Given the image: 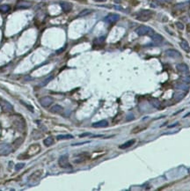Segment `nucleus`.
<instances>
[{
  "label": "nucleus",
  "instance_id": "nucleus-1",
  "mask_svg": "<svg viewBox=\"0 0 190 191\" xmlns=\"http://www.w3.org/2000/svg\"><path fill=\"white\" fill-rule=\"evenodd\" d=\"M40 151H41L40 144L39 143H34V144L29 146V148L27 149V151H26V152L25 154L19 156V159H20V160H27V159L38 154Z\"/></svg>",
  "mask_w": 190,
  "mask_h": 191
},
{
  "label": "nucleus",
  "instance_id": "nucleus-2",
  "mask_svg": "<svg viewBox=\"0 0 190 191\" xmlns=\"http://www.w3.org/2000/svg\"><path fill=\"white\" fill-rule=\"evenodd\" d=\"M42 176V170H37L35 171L34 173H33L32 174L29 175V177L27 178V182L30 186H34V185H36L41 178Z\"/></svg>",
  "mask_w": 190,
  "mask_h": 191
},
{
  "label": "nucleus",
  "instance_id": "nucleus-3",
  "mask_svg": "<svg viewBox=\"0 0 190 191\" xmlns=\"http://www.w3.org/2000/svg\"><path fill=\"white\" fill-rule=\"evenodd\" d=\"M136 33L140 35V36H143V35H150L151 36L154 34V31L151 27L147 26H140L136 29Z\"/></svg>",
  "mask_w": 190,
  "mask_h": 191
},
{
  "label": "nucleus",
  "instance_id": "nucleus-4",
  "mask_svg": "<svg viewBox=\"0 0 190 191\" xmlns=\"http://www.w3.org/2000/svg\"><path fill=\"white\" fill-rule=\"evenodd\" d=\"M153 12L151 10H142L137 13V19L141 21H147L152 17Z\"/></svg>",
  "mask_w": 190,
  "mask_h": 191
},
{
  "label": "nucleus",
  "instance_id": "nucleus-5",
  "mask_svg": "<svg viewBox=\"0 0 190 191\" xmlns=\"http://www.w3.org/2000/svg\"><path fill=\"white\" fill-rule=\"evenodd\" d=\"M58 165H59V167L64 168V169L71 168V165L69 162L68 155H62L58 160Z\"/></svg>",
  "mask_w": 190,
  "mask_h": 191
},
{
  "label": "nucleus",
  "instance_id": "nucleus-6",
  "mask_svg": "<svg viewBox=\"0 0 190 191\" xmlns=\"http://www.w3.org/2000/svg\"><path fill=\"white\" fill-rule=\"evenodd\" d=\"M12 151V147L8 143H2L0 144V155L6 156Z\"/></svg>",
  "mask_w": 190,
  "mask_h": 191
},
{
  "label": "nucleus",
  "instance_id": "nucleus-7",
  "mask_svg": "<svg viewBox=\"0 0 190 191\" xmlns=\"http://www.w3.org/2000/svg\"><path fill=\"white\" fill-rule=\"evenodd\" d=\"M39 101L43 108H48L52 105V103L54 102V100L50 96H45L41 98Z\"/></svg>",
  "mask_w": 190,
  "mask_h": 191
},
{
  "label": "nucleus",
  "instance_id": "nucleus-8",
  "mask_svg": "<svg viewBox=\"0 0 190 191\" xmlns=\"http://www.w3.org/2000/svg\"><path fill=\"white\" fill-rule=\"evenodd\" d=\"M119 19H120V15L116 14V13H110L108 14L107 16L105 17L104 20L107 23H115L116 21H118Z\"/></svg>",
  "mask_w": 190,
  "mask_h": 191
},
{
  "label": "nucleus",
  "instance_id": "nucleus-9",
  "mask_svg": "<svg viewBox=\"0 0 190 191\" xmlns=\"http://www.w3.org/2000/svg\"><path fill=\"white\" fill-rule=\"evenodd\" d=\"M166 54L167 56L172 57V58H180L181 57V54L176 50V49H167L166 51Z\"/></svg>",
  "mask_w": 190,
  "mask_h": 191
},
{
  "label": "nucleus",
  "instance_id": "nucleus-10",
  "mask_svg": "<svg viewBox=\"0 0 190 191\" xmlns=\"http://www.w3.org/2000/svg\"><path fill=\"white\" fill-rule=\"evenodd\" d=\"M176 69L179 71L180 72H181V73H183V74H185V75H188V74H189V66L186 64H178L177 65H176Z\"/></svg>",
  "mask_w": 190,
  "mask_h": 191
},
{
  "label": "nucleus",
  "instance_id": "nucleus-11",
  "mask_svg": "<svg viewBox=\"0 0 190 191\" xmlns=\"http://www.w3.org/2000/svg\"><path fill=\"white\" fill-rule=\"evenodd\" d=\"M0 105L2 107V109L5 112H11L13 110V107L6 100H1L0 101Z\"/></svg>",
  "mask_w": 190,
  "mask_h": 191
},
{
  "label": "nucleus",
  "instance_id": "nucleus-12",
  "mask_svg": "<svg viewBox=\"0 0 190 191\" xmlns=\"http://www.w3.org/2000/svg\"><path fill=\"white\" fill-rule=\"evenodd\" d=\"M60 6H61L62 10L64 12H71V9H72V4L69 2H61Z\"/></svg>",
  "mask_w": 190,
  "mask_h": 191
},
{
  "label": "nucleus",
  "instance_id": "nucleus-13",
  "mask_svg": "<svg viewBox=\"0 0 190 191\" xmlns=\"http://www.w3.org/2000/svg\"><path fill=\"white\" fill-rule=\"evenodd\" d=\"M32 6V3L28 1H20L17 4L18 9H28Z\"/></svg>",
  "mask_w": 190,
  "mask_h": 191
},
{
  "label": "nucleus",
  "instance_id": "nucleus-14",
  "mask_svg": "<svg viewBox=\"0 0 190 191\" xmlns=\"http://www.w3.org/2000/svg\"><path fill=\"white\" fill-rule=\"evenodd\" d=\"M93 128H106L108 126V122L106 120H101L99 121H96L94 123H93Z\"/></svg>",
  "mask_w": 190,
  "mask_h": 191
},
{
  "label": "nucleus",
  "instance_id": "nucleus-15",
  "mask_svg": "<svg viewBox=\"0 0 190 191\" xmlns=\"http://www.w3.org/2000/svg\"><path fill=\"white\" fill-rule=\"evenodd\" d=\"M151 37V40H152L154 42H156V43H161V42L164 41V37H163L161 34H157V33H156V34L154 33Z\"/></svg>",
  "mask_w": 190,
  "mask_h": 191
},
{
  "label": "nucleus",
  "instance_id": "nucleus-16",
  "mask_svg": "<svg viewBox=\"0 0 190 191\" xmlns=\"http://www.w3.org/2000/svg\"><path fill=\"white\" fill-rule=\"evenodd\" d=\"M63 111H64V108L60 105H55L50 109V112L54 114H61Z\"/></svg>",
  "mask_w": 190,
  "mask_h": 191
},
{
  "label": "nucleus",
  "instance_id": "nucleus-17",
  "mask_svg": "<svg viewBox=\"0 0 190 191\" xmlns=\"http://www.w3.org/2000/svg\"><path fill=\"white\" fill-rule=\"evenodd\" d=\"M135 143H136V139H131V140H129V141L125 142L124 143L121 144V145L119 146V148H120V149H127V148L131 147Z\"/></svg>",
  "mask_w": 190,
  "mask_h": 191
},
{
  "label": "nucleus",
  "instance_id": "nucleus-18",
  "mask_svg": "<svg viewBox=\"0 0 190 191\" xmlns=\"http://www.w3.org/2000/svg\"><path fill=\"white\" fill-rule=\"evenodd\" d=\"M180 45L181 48H182V49H183L185 52H187V53H189L190 52V46H189V42H188L187 41H185V40L181 41V42H180Z\"/></svg>",
  "mask_w": 190,
  "mask_h": 191
},
{
  "label": "nucleus",
  "instance_id": "nucleus-19",
  "mask_svg": "<svg viewBox=\"0 0 190 191\" xmlns=\"http://www.w3.org/2000/svg\"><path fill=\"white\" fill-rule=\"evenodd\" d=\"M92 12H93V10H90V9H85V10L81 11V12L78 13L77 17H79V18H81V17H86V16H87V15L91 14Z\"/></svg>",
  "mask_w": 190,
  "mask_h": 191
},
{
  "label": "nucleus",
  "instance_id": "nucleus-20",
  "mask_svg": "<svg viewBox=\"0 0 190 191\" xmlns=\"http://www.w3.org/2000/svg\"><path fill=\"white\" fill-rule=\"evenodd\" d=\"M185 94L186 93L184 92H181V93H177V94H174V96H173V99L176 100V101H180L184 97H185Z\"/></svg>",
  "mask_w": 190,
  "mask_h": 191
},
{
  "label": "nucleus",
  "instance_id": "nucleus-21",
  "mask_svg": "<svg viewBox=\"0 0 190 191\" xmlns=\"http://www.w3.org/2000/svg\"><path fill=\"white\" fill-rule=\"evenodd\" d=\"M74 137L70 134H66V135H58L56 137L57 140H64V139H72Z\"/></svg>",
  "mask_w": 190,
  "mask_h": 191
},
{
  "label": "nucleus",
  "instance_id": "nucleus-22",
  "mask_svg": "<svg viewBox=\"0 0 190 191\" xmlns=\"http://www.w3.org/2000/svg\"><path fill=\"white\" fill-rule=\"evenodd\" d=\"M54 138H51V137H48L47 138H45L44 140H43V143L45 144V146H51V145H53L54 144Z\"/></svg>",
  "mask_w": 190,
  "mask_h": 191
},
{
  "label": "nucleus",
  "instance_id": "nucleus-23",
  "mask_svg": "<svg viewBox=\"0 0 190 191\" xmlns=\"http://www.w3.org/2000/svg\"><path fill=\"white\" fill-rule=\"evenodd\" d=\"M32 136H33V138H34V139H39V138H41L43 135L41 133V131L37 130H34L32 132Z\"/></svg>",
  "mask_w": 190,
  "mask_h": 191
},
{
  "label": "nucleus",
  "instance_id": "nucleus-24",
  "mask_svg": "<svg viewBox=\"0 0 190 191\" xmlns=\"http://www.w3.org/2000/svg\"><path fill=\"white\" fill-rule=\"evenodd\" d=\"M10 10H11V6L8 5V4H2V5H0V12H3V13L8 12Z\"/></svg>",
  "mask_w": 190,
  "mask_h": 191
},
{
  "label": "nucleus",
  "instance_id": "nucleus-25",
  "mask_svg": "<svg viewBox=\"0 0 190 191\" xmlns=\"http://www.w3.org/2000/svg\"><path fill=\"white\" fill-rule=\"evenodd\" d=\"M24 139L22 138H18L13 143H12V145L15 147V148H18L19 146H20L21 144H22V143H23Z\"/></svg>",
  "mask_w": 190,
  "mask_h": 191
},
{
  "label": "nucleus",
  "instance_id": "nucleus-26",
  "mask_svg": "<svg viewBox=\"0 0 190 191\" xmlns=\"http://www.w3.org/2000/svg\"><path fill=\"white\" fill-rule=\"evenodd\" d=\"M180 79H181V81H182L183 83L190 84V75L189 74H188V75L184 76V77H181V78H180Z\"/></svg>",
  "mask_w": 190,
  "mask_h": 191
},
{
  "label": "nucleus",
  "instance_id": "nucleus-27",
  "mask_svg": "<svg viewBox=\"0 0 190 191\" xmlns=\"http://www.w3.org/2000/svg\"><path fill=\"white\" fill-rule=\"evenodd\" d=\"M52 79H53V77H52V76L48 77V78H46V79H45V80H44V81H43V82H42L41 85H40V86H46L50 80H52Z\"/></svg>",
  "mask_w": 190,
  "mask_h": 191
},
{
  "label": "nucleus",
  "instance_id": "nucleus-28",
  "mask_svg": "<svg viewBox=\"0 0 190 191\" xmlns=\"http://www.w3.org/2000/svg\"><path fill=\"white\" fill-rule=\"evenodd\" d=\"M25 166V164L24 163H19V164H17L16 166H15V170L16 171H19V170H20V169H22Z\"/></svg>",
  "mask_w": 190,
  "mask_h": 191
},
{
  "label": "nucleus",
  "instance_id": "nucleus-29",
  "mask_svg": "<svg viewBox=\"0 0 190 191\" xmlns=\"http://www.w3.org/2000/svg\"><path fill=\"white\" fill-rule=\"evenodd\" d=\"M176 26H177V27H178L179 29H180V30H183V29L185 28L184 25L182 24L181 22H176Z\"/></svg>",
  "mask_w": 190,
  "mask_h": 191
},
{
  "label": "nucleus",
  "instance_id": "nucleus-30",
  "mask_svg": "<svg viewBox=\"0 0 190 191\" xmlns=\"http://www.w3.org/2000/svg\"><path fill=\"white\" fill-rule=\"evenodd\" d=\"M177 87H178V89H182V90L185 89L186 91H189V86H183V85H178Z\"/></svg>",
  "mask_w": 190,
  "mask_h": 191
},
{
  "label": "nucleus",
  "instance_id": "nucleus-31",
  "mask_svg": "<svg viewBox=\"0 0 190 191\" xmlns=\"http://www.w3.org/2000/svg\"><path fill=\"white\" fill-rule=\"evenodd\" d=\"M87 136H92V134L91 133H84V134H81L80 136H79V138H85V137H87Z\"/></svg>",
  "mask_w": 190,
  "mask_h": 191
},
{
  "label": "nucleus",
  "instance_id": "nucleus-32",
  "mask_svg": "<svg viewBox=\"0 0 190 191\" xmlns=\"http://www.w3.org/2000/svg\"><path fill=\"white\" fill-rule=\"evenodd\" d=\"M89 143V141H86V142H84V143H73L72 145H81V144H84V143Z\"/></svg>",
  "mask_w": 190,
  "mask_h": 191
},
{
  "label": "nucleus",
  "instance_id": "nucleus-33",
  "mask_svg": "<svg viewBox=\"0 0 190 191\" xmlns=\"http://www.w3.org/2000/svg\"><path fill=\"white\" fill-rule=\"evenodd\" d=\"M95 2H97V3H103V2H106L107 0H94Z\"/></svg>",
  "mask_w": 190,
  "mask_h": 191
},
{
  "label": "nucleus",
  "instance_id": "nucleus-34",
  "mask_svg": "<svg viewBox=\"0 0 190 191\" xmlns=\"http://www.w3.org/2000/svg\"><path fill=\"white\" fill-rule=\"evenodd\" d=\"M178 124H179V123H178V122H176L175 124H172V125H170V126H169V128H172V127H175V126H177Z\"/></svg>",
  "mask_w": 190,
  "mask_h": 191
},
{
  "label": "nucleus",
  "instance_id": "nucleus-35",
  "mask_svg": "<svg viewBox=\"0 0 190 191\" xmlns=\"http://www.w3.org/2000/svg\"><path fill=\"white\" fill-rule=\"evenodd\" d=\"M76 1H78V2H86V0H76Z\"/></svg>",
  "mask_w": 190,
  "mask_h": 191
},
{
  "label": "nucleus",
  "instance_id": "nucleus-36",
  "mask_svg": "<svg viewBox=\"0 0 190 191\" xmlns=\"http://www.w3.org/2000/svg\"><path fill=\"white\" fill-rule=\"evenodd\" d=\"M160 1H171V0H160Z\"/></svg>",
  "mask_w": 190,
  "mask_h": 191
},
{
  "label": "nucleus",
  "instance_id": "nucleus-37",
  "mask_svg": "<svg viewBox=\"0 0 190 191\" xmlns=\"http://www.w3.org/2000/svg\"><path fill=\"white\" fill-rule=\"evenodd\" d=\"M1 1H3V0H0V2H1Z\"/></svg>",
  "mask_w": 190,
  "mask_h": 191
}]
</instances>
